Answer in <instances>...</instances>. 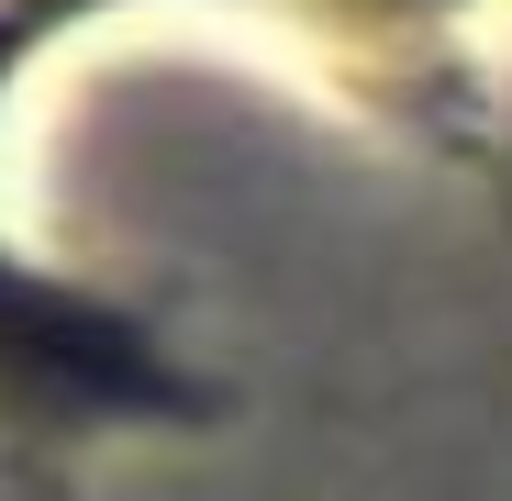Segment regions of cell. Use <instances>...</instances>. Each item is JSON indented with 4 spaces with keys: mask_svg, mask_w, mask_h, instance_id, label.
<instances>
[{
    "mask_svg": "<svg viewBox=\"0 0 512 501\" xmlns=\"http://www.w3.org/2000/svg\"><path fill=\"white\" fill-rule=\"evenodd\" d=\"M23 45H34V23L0 0V67ZM0 401L45 412V424H134V412H190L201 379L167 368L145 323H123L90 290L34 279L12 245H0Z\"/></svg>",
    "mask_w": 512,
    "mask_h": 501,
    "instance_id": "obj_1",
    "label": "cell"
}]
</instances>
